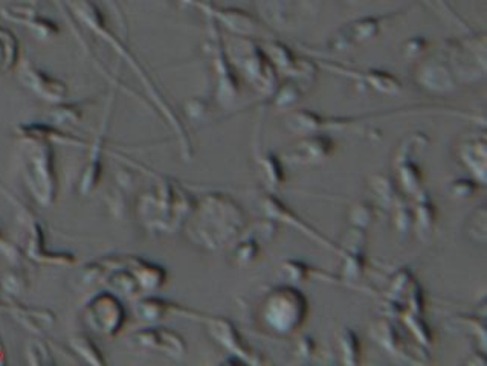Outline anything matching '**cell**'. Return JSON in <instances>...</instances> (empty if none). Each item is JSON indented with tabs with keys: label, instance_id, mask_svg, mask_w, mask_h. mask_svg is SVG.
Returning a JSON list of instances; mask_svg holds the SVG:
<instances>
[{
	"label": "cell",
	"instance_id": "5b68a950",
	"mask_svg": "<svg viewBox=\"0 0 487 366\" xmlns=\"http://www.w3.org/2000/svg\"><path fill=\"white\" fill-rule=\"evenodd\" d=\"M72 348L74 351L78 354V356L83 357L86 361L89 363H96V365H101L105 363V359L101 356L100 348L95 345L94 341L86 336V334H78V336H74L71 341Z\"/></svg>",
	"mask_w": 487,
	"mask_h": 366
},
{
	"label": "cell",
	"instance_id": "7a4b0ae2",
	"mask_svg": "<svg viewBox=\"0 0 487 366\" xmlns=\"http://www.w3.org/2000/svg\"><path fill=\"white\" fill-rule=\"evenodd\" d=\"M81 321L92 333L103 338H114L124 329L127 312L121 298L106 289L90 296L81 310Z\"/></svg>",
	"mask_w": 487,
	"mask_h": 366
},
{
	"label": "cell",
	"instance_id": "3957f363",
	"mask_svg": "<svg viewBox=\"0 0 487 366\" xmlns=\"http://www.w3.org/2000/svg\"><path fill=\"white\" fill-rule=\"evenodd\" d=\"M20 78L25 86L29 91L34 92L36 95L40 96L42 100L51 101V103H62L65 96L67 95V87L65 83L49 75L47 72L33 66V64H25L20 72Z\"/></svg>",
	"mask_w": 487,
	"mask_h": 366
},
{
	"label": "cell",
	"instance_id": "6da1fadb",
	"mask_svg": "<svg viewBox=\"0 0 487 366\" xmlns=\"http://www.w3.org/2000/svg\"><path fill=\"white\" fill-rule=\"evenodd\" d=\"M25 179L40 205H53L57 194V176L53 147L45 139H28L25 152Z\"/></svg>",
	"mask_w": 487,
	"mask_h": 366
},
{
	"label": "cell",
	"instance_id": "277c9868",
	"mask_svg": "<svg viewBox=\"0 0 487 366\" xmlns=\"http://www.w3.org/2000/svg\"><path fill=\"white\" fill-rule=\"evenodd\" d=\"M20 44L15 34L0 26V75L15 71L19 66Z\"/></svg>",
	"mask_w": 487,
	"mask_h": 366
}]
</instances>
